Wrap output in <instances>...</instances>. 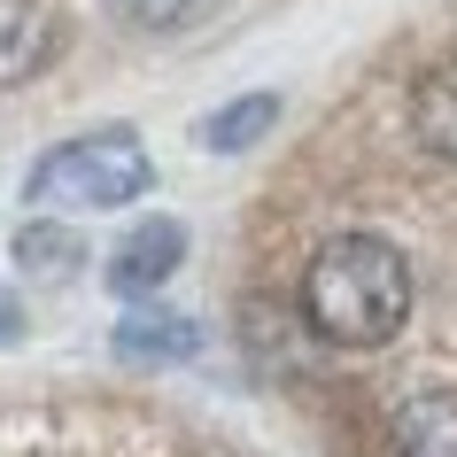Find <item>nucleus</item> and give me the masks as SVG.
Segmentation results:
<instances>
[{
    "label": "nucleus",
    "mask_w": 457,
    "mask_h": 457,
    "mask_svg": "<svg viewBox=\"0 0 457 457\" xmlns=\"http://www.w3.org/2000/svg\"><path fill=\"white\" fill-rule=\"evenodd\" d=\"M303 318L334 349H380L411 318V264L380 233H334L303 271Z\"/></svg>",
    "instance_id": "obj_1"
},
{
    "label": "nucleus",
    "mask_w": 457,
    "mask_h": 457,
    "mask_svg": "<svg viewBox=\"0 0 457 457\" xmlns=\"http://www.w3.org/2000/svg\"><path fill=\"white\" fill-rule=\"evenodd\" d=\"M147 187H155V163H147L140 132H124V124L78 132V140L47 147V155L31 163V179H24V194L39 210H124V202H140Z\"/></svg>",
    "instance_id": "obj_2"
},
{
    "label": "nucleus",
    "mask_w": 457,
    "mask_h": 457,
    "mask_svg": "<svg viewBox=\"0 0 457 457\" xmlns=\"http://www.w3.org/2000/svg\"><path fill=\"white\" fill-rule=\"evenodd\" d=\"M179 264H187V225H179V217H147V225H132V233L109 248V295L147 303L155 287H170Z\"/></svg>",
    "instance_id": "obj_3"
},
{
    "label": "nucleus",
    "mask_w": 457,
    "mask_h": 457,
    "mask_svg": "<svg viewBox=\"0 0 457 457\" xmlns=\"http://www.w3.org/2000/svg\"><path fill=\"white\" fill-rule=\"evenodd\" d=\"M62 54V16L47 0H0V86H24Z\"/></svg>",
    "instance_id": "obj_4"
},
{
    "label": "nucleus",
    "mask_w": 457,
    "mask_h": 457,
    "mask_svg": "<svg viewBox=\"0 0 457 457\" xmlns=\"http://www.w3.org/2000/svg\"><path fill=\"white\" fill-rule=\"evenodd\" d=\"M194 349H202V326L163 311V303H132L117 318V357L124 364H187Z\"/></svg>",
    "instance_id": "obj_5"
},
{
    "label": "nucleus",
    "mask_w": 457,
    "mask_h": 457,
    "mask_svg": "<svg viewBox=\"0 0 457 457\" xmlns=\"http://www.w3.org/2000/svg\"><path fill=\"white\" fill-rule=\"evenodd\" d=\"M411 132H419L427 155L457 163V62L419 71V86H411Z\"/></svg>",
    "instance_id": "obj_6"
},
{
    "label": "nucleus",
    "mask_w": 457,
    "mask_h": 457,
    "mask_svg": "<svg viewBox=\"0 0 457 457\" xmlns=\"http://www.w3.org/2000/svg\"><path fill=\"white\" fill-rule=\"evenodd\" d=\"M16 271H24L31 287H62L86 271V241H78L71 225H54V217H31L24 233H16Z\"/></svg>",
    "instance_id": "obj_7"
},
{
    "label": "nucleus",
    "mask_w": 457,
    "mask_h": 457,
    "mask_svg": "<svg viewBox=\"0 0 457 457\" xmlns=\"http://www.w3.org/2000/svg\"><path fill=\"white\" fill-rule=\"evenodd\" d=\"M395 450L403 457H457V387H427L395 411Z\"/></svg>",
    "instance_id": "obj_8"
},
{
    "label": "nucleus",
    "mask_w": 457,
    "mask_h": 457,
    "mask_svg": "<svg viewBox=\"0 0 457 457\" xmlns=\"http://www.w3.org/2000/svg\"><path fill=\"white\" fill-rule=\"evenodd\" d=\"M279 124V94H241V101H225L210 124H202V147L210 155H241V147H256Z\"/></svg>",
    "instance_id": "obj_9"
},
{
    "label": "nucleus",
    "mask_w": 457,
    "mask_h": 457,
    "mask_svg": "<svg viewBox=\"0 0 457 457\" xmlns=\"http://www.w3.org/2000/svg\"><path fill=\"white\" fill-rule=\"evenodd\" d=\"M109 16L124 31H179L194 16V0H109Z\"/></svg>",
    "instance_id": "obj_10"
},
{
    "label": "nucleus",
    "mask_w": 457,
    "mask_h": 457,
    "mask_svg": "<svg viewBox=\"0 0 457 457\" xmlns=\"http://www.w3.org/2000/svg\"><path fill=\"white\" fill-rule=\"evenodd\" d=\"M16 334V303H0V341Z\"/></svg>",
    "instance_id": "obj_11"
}]
</instances>
